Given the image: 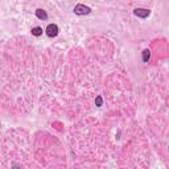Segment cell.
<instances>
[{
	"label": "cell",
	"mask_w": 169,
	"mask_h": 169,
	"mask_svg": "<svg viewBox=\"0 0 169 169\" xmlns=\"http://www.w3.org/2000/svg\"><path fill=\"white\" fill-rule=\"evenodd\" d=\"M90 12H91V8L87 7V5H84V4H77L75 7H74V13L78 15V16L89 15Z\"/></svg>",
	"instance_id": "1"
},
{
	"label": "cell",
	"mask_w": 169,
	"mask_h": 169,
	"mask_svg": "<svg viewBox=\"0 0 169 169\" xmlns=\"http://www.w3.org/2000/svg\"><path fill=\"white\" fill-rule=\"evenodd\" d=\"M135 16H137V17L140 18H147L148 16L151 15V11L149 9H145V8H136V9L133 11Z\"/></svg>",
	"instance_id": "2"
},
{
	"label": "cell",
	"mask_w": 169,
	"mask_h": 169,
	"mask_svg": "<svg viewBox=\"0 0 169 169\" xmlns=\"http://www.w3.org/2000/svg\"><path fill=\"white\" fill-rule=\"evenodd\" d=\"M46 34L49 37H55L58 34V26L55 24H49L46 26Z\"/></svg>",
	"instance_id": "3"
},
{
	"label": "cell",
	"mask_w": 169,
	"mask_h": 169,
	"mask_svg": "<svg viewBox=\"0 0 169 169\" xmlns=\"http://www.w3.org/2000/svg\"><path fill=\"white\" fill-rule=\"evenodd\" d=\"M36 16H37V18H40V20H46L48 18V13L45 12L44 9H41V8L36 9Z\"/></svg>",
	"instance_id": "4"
},
{
	"label": "cell",
	"mask_w": 169,
	"mask_h": 169,
	"mask_svg": "<svg viewBox=\"0 0 169 169\" xmlns=\"http://www.w3.org/2000/svg\"><path fill=\"white\" fill-rule=\"evenodd\" d=\"M32 34L36 37L41 36L42 34V28H40V26H34V28H32Z\"/></svg>",
	"instance_id": "5"
},
{
	"label": "cell",
	"mask_w": 169,
	"mask_h": 169,
	"mask_svg": "<svg viewBox=\"0 0 169 169\" xmlns=\"http://www.w3.org/2000/svg\"><path fill=\"white\" fill-rule=\"evenodd\" d=\"M151 58V52L148 49H145L144 52H143V62H148Z\"/></svg>",
	"instance_id": "6"
},
{
	"label": "cell",
	"mask_w": 169,
	"mask_h": 169,
	"mask_svg": "<svg viewBox=\"0 0 169 169\" xmlns=\"http://www.w3.org/2000/svg\"><path fill=\"white\" fill-rule=\"evenodd\" d=\"M103 104V99L100 95H98L97 98H95V106H98V107H100V106Z\"/></svg>",
	"instance_id": "7"
},
{
	"label": "cell",
	"mask_w": 169,
	"mask_h": 169,
	"mask_svg": "<svg viewBox=\"0 0 169 169\" xmlns=\"http://www.w3.org/2000/svg\"><path fill=\"white\" fill-rule=\"evenodd\" d=\"M12 169H21V166H20V165H18V164L13 163V164H12Z\"/></svg>",
	"instance_id": "8"
}]
</instances>
